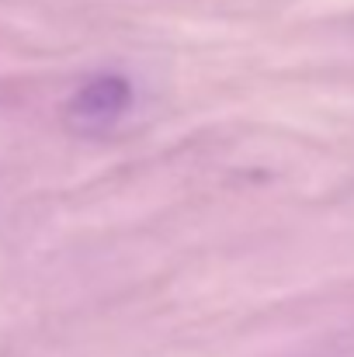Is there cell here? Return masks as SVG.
Listing matches in <instances>:
<instances>
[{"label": "cell", "instance_id": "obj_1", "mask_svg": "<svg viewBox=\"0 0 354 357\" xmlns=\"http://www.w3.org/2000/svg\"><path fill=\"white\" fill-rule=\"evenodd\" d=\"M132 105V84L118 73H105L87 80L66 108V125L77 132H105L112 128Z\"/></svg>", "mask_w": 354, "mask_h": 357}]
</instances>
